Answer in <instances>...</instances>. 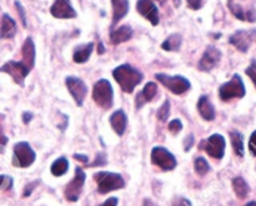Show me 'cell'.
<instances>
[{
	"instance_id": "obj_32",
	"label": "cell",
	"mask_w": 256,
	"mask_h": 206,
	"mask_svg": "<svg viewBox=\"0 0 256 206\" xmlns=\"http://www.w3.org/2000/svg\"><path fill=\"white\" fill-rule=\"evenodd\" d=\"M12 186V179L8 175H0V189L10 190Z\"/></svg>"
},
{
	"instance_id": "obj_45",
	"label": "cell",
	"mask_w": 256,
	"mask_h": 206,
	"mask_svg": "<svg viewBox=\"0 0 256 206\" xmlns=\"http://www.w3.org/2000/svg\"><path fill=\"white\" fill-rule=\"evenodd\" d=\"M104 52H105L104 46H102V42H99V50H98V52H99V54H104Z\"/></svg>"
},
{
	"instance_id": "obj_42",
	"label": "cell",
	"mask_w": 256,
	"mask_h": 206,
	"mask_svg": "<svg viewBox=\"0 0 256 206\" xmlns=\"http://www.w3.org/2000/svg\"><path fill=\"white\" fill-rule=\"evenodd\" d=\"M6 142H8L6 136H5V135H4L2 126H0V148H4L5 145H6Z\"/></svg>"
},
{
	"instance_id": "obj_35",
	"label": "cell",
	"mask_w": 256,
	"mask_h": 206,
	"mask_svg": "<svg viewBox=\"0 0 256 206\" xmlns=\"http://www.w3.org/2000/svg\"><path fill=\"white\" fill-rule=\"evenodd\" d=\"M188 6L192 10H199L202 9V5H204L205 0H186Z\"/></svg>"
},
{
	"instance_id": "obj_16",
	"label": "cell",
	"mask_w": 256,
	"mask_h": 206,
	"mask_svg": "<svg viewBox=\"0 0 256 206\" xmlns=\"http://www.w3.org/2000/svg\"><path fill=\"white\" fill-rule=\"evenodd\" d=\"M50 12L58 19H74L78 16L76 12L70 4V0H55L50 8Z\"/></svg>"
},
{
	"instance_id": "obj_36",
	"label": "cell",
	"mask_w": 256,
	"mask_h": 206,
	"mask_svg": "<svg viewBox=\"0 0 256 206\" xmlns=\"http://www.w3.org/2000/svg\"><path fill=\"white\" fill-rule=\"evenodd\" d=\"M249 150L254 156H256V130L252 134L249 140Z\"/></svg>"
},
{
	"instance_id": "obj_34",
	"label": "cell",
	"mask_w": 256,
	"mask_h": 206,
	"mask_svg": "<svg viewBox=\"0 0 256 206\" xmlns=\"http://www.w3.org/2000/svg\"><path fill=\"white\" fill-rule=\"evenodd\" d=\"M106 156H105L104 152H99L95 158V162L90 165V168H94V166H102V165L106 164Z\"/></svg>"
},
{
	"instance_id": "obj_26",
	"label": "cell",
	"mask_w": 256,
	"mask_h": 206,
	"mask_svg": "<svg viewBox=\"0 0 256 206\" xmlns=\"http://www.w3.org/2000/svg\"><path fill=\"white\" fill-rule=\"evenodd\" d=\"M232 188H234L235 194H236L239 199H245L250 192L249 185L242 176H238L232 180Z\"/></svg>"
},
{
	"instance_id": "obj_48",
	"label": "cell",
	"mask_w": 256,
	"mask_h": 206,
	"mask_svg": "<svg viewBox=\"0 0 256 206\" xmlns=\"http://www.w3.org/2000/svg\"><path fill=\"white\" fill-rule=\"evenodd\" d=\"M156 2H159L160 4H162V5H165V2H168V0H156Z\"/></svg>"
},
{
	"instance_id": "obj_43",
	"label": "cell",
	"mask_w": 256,
	"mask_h": 206,
	"mask_svg": "<svg viewBox=\"0 0 256 206\" xmlns=\"http://www.w3.org/2000/svg\"><path fill=\"white\" fill-rule=\"evenodd\" d=\"M74 159L75 160H79V162H89V158H88L86 155H82V154H75L74 155Z\"/></svg>"
},
{
	"instance_id": "obj_8",
	"label": "cell",
	"mask_w": 256,
	"mask_h": 206,
	"mask_svg": "<svg viewBox=\"0 0 256 206\" xmlns=\"http://www.w3.org/2000/svg\"><path fill=\"white\" fill-rule=\"evenodd\" d=\"M152 162L165 172L174 170L178 165L176 158L162 146H155L152 150Z\"/></svg>"
},
{
	"instance_id": "obj_15",
	"label": "cell",
	"mask_w": 256,
	"mask_h": 206,
	"mask_svg": "<svg viewBox=\"0 0 256 206\" xmlns=\"http://www.w3.org/2000/svg\"><path fill=\"white\" fill-rule=\"evenodd\" d=\"M136 10L142 16L152 22V26H156L159 24V10L152 0H138Z\"/></svg>"
},
{
	"instance_id": "obj_9",
	"label": "cell",
	"mask_w": 256,
	"mask_h": 206,
	"mask_svg": "<svg viewBox=\"0 0 256 206\" xmlns=\"http://www.w3.org/2000/svg\"><path fill=\"white\" fill-rule=\"evenodd\" d=\"M85 179H86V175H85V172H82V168H76V169H75L74 179H72V182L66 185V188H65L64 195H65V199H66L68 202H78V199H79L80 194H82V186H84L85 184Z\"/></svg>"
},
{
	"instance_id": "obj_2",
	"label": "cell",
	"mask_w": 256,
	"mask_h": 206,
	"mask_svg": "<svg viewBox=\"0 0 256 206\" xmlns=\"http://www.w3.org/2000/svg\"><path fill=\"white\" fill-rule=\"evenodd\" d=\"M94 180L98 184V192L100 194H108L114 190H120L125 188V180L120 174L109 172H100L94 175Z\"/></svg>"
},
{
	"instance_id": "obj_39",
	"label": "cell",
	"mask_w": 256,
	"mask_h": 206,
	"mask_svg": "<svg viewBox=\"0 0 256 206\" xmlns=\"http://www.w3.org/2000/svg\"><path fill=\"white\" fill-rule=\"evenodd\" d=\"M172 206H192V202H190L189 200L184 199V198H179V199L175 200Z\"/></svg>"
},
{
	"instance_id": "obj_31",
	"label": "cell",
	"mask_w": 256,
	"mask_h": 206,
	"mask_svg": "<svg viewBox=\"0 0 256 206\" xmlns=\"http://www.w3.org/2000/svg\"><path fill=\"white\" fill-rule=\"evenodd\" d=\"M168 129H169V132H172V135H176L178 132H180L182 130V122H180L179 119L172 120V122H169V125H168Z\"/></svg>"
},
{
	"instance_id": "obj_13",
	"label": "cell",
	"mask_w": 256,
	"mask_h": 206,
	"mask_svg": "<svg viewBox=\"0 0 256 206\" xmlns=\"http://www.w3.org/2000/svg\"><path fill=\"white\" fill-rule=\"evenodd\" d=\"M222 52L218 49L214 45H209V46L205 49L204 54H202V59H200L198 68L202 72H212L215 66L220 62L222 60Z\"/></svg>"
},
{
	"instance_id": "obj_41",
	"label": "cell",
	"mask_w": 256,
	"mask_h": 206,
	"mask_svg": "<svg viewBox=\"0 0 256 206\" xmlns=\"http://www.w3.org/2000/svg\"><path fill=\"white\" fill-rule=\"evenodd\" d=\"M118 199L116 198H110V199H108L106 202H102V205H99V206H118Z\"/></svg>"
},
{
	"instance_id": "obj_27",
	"label": "cell",
	"mask_w": 256,
	"mask_h": 206,
	"mask_svg": "<svg viewBox=\"0 0 256 206\" xmlns=\"http://www.w3.org/2000/svg\"><path fill=\"white\" fill-rule=\"evenodd\" d=\"M230 140H232V145L235 154L240 158L244 156V139H242V135L236 130H232V132H230Z\"/></svg>"
},
{
	"instance_id": "obj_3",
	"label": "cell",
	"mask_w": 256,
	"mask_h": 206,
	"mask_svg": "<svg viewBox=\"0 0 256 206\" xmlns=\"http://www.w3.org/2000/svg\"><path fill=\"white\" fill-rule=\"evenodd\" d=\"M92 99L98 106L108 110L112 106L114 102V90L112 84L106 79H102L95 82L92 89Z\"/></svg>"
},
{
	"instance_id": "obj_17",
	"label": "cell",
	"mask_w": 256,
	"mask_h": 206,
	"mask_svg": "<svg viewBox=\"0 0 256 206\" xmlns=\"http://www.w3.org/2000/svg\"><path fill=\"white\" fill-rule=\"evenodd\" d=\"M158 94V85L155 82H148L144 86V89L138 94L136 99H135V105H136V109H140L144 104L154 100V98Z\"/></svg>"
},
{
	"instance_id": "obj_4",
	"label": "cell",
	"mask_w": 256,
	"mask_h": 206,
	"mask_svg": "<svg viewBox=\"0 0 256 206\" xmlns=\"http://www.w3.org/2000/svg\"><path fill=\"white\" fill-rule=\"evenodd\" d=\"M246 94L245 85L240 75L235 74L230 82H225L220 86L219 96L222 102H230L232 99H242Z\"/></svg>"
},
{
	"instance_id": "obj_7",
	"label": "cell",
	"mask_w": 256,
	"mask_h": 206,
	"mask_svg": "<svg viewBox=\"0 0 256 206\" xmlns=\"http://www.w3.org/2000/svg\"><path fill=\"white\" fill-rule=\"evenodd\" d=\"M225 146H226V142H225L224 136L220 134H214L209 139L202 140L199 148L204 150L209 156L220 160L225 155Z\"/></svg>"
},
{
	"instance_id": "obj_24",
	"label": "cell",
	"mask_w": 256,
	"mask_h": 206,
	"mask_svg": "<svg viewBox=\"0 0 256 206\" xmlns=\"http://www.w3.org/2000/svg\"><path fill=\"white\" fill-rule=\"evenodd\" d=\"M92 50H94V42H88V44L79 45V46L74 50L72 59H74V62H78V64H82V62L89 60Z\"/></svg>"
},
{
	"instance_id": "obj_21",
	"label": "cell",
	"mask_w": 256,
	"mask_h": 206,
	"mask_svg": "<svg viewBox=\"0 0 256 206\" xmlns=\"http://www.w3.org/2000/svg\"><path fill=\"white\" fill-rule=\"evenodd\" d=\"M110 125L119 136H122L128 126V116L124 110H118L110 116Z\"/></svg>"
},
{
	"instance_id": "obj_33",
	"label": "cell",
	"mask_w": 256,
	"mask_h": 206,
	"mask_svg": "<svg viewBox=\"0 0 256 206\" xmlns=\"http://www.w3.org/2000/svg\"><path fill=\"white\" fill-rule=\"evenodd\" d=\"M245 72H246L248 76L252 80V82H254L256 86V60H252L250 66L245 70Z\"/></svg>"
},
{
	"instance_id": "obj_38",
	"label": "cell",
	"mask_w": 256,
	"mask_h": 206,
	"mask_svg": "<svg viewBox=\"0 0 256 206\" xmlns=\"http://www.w3.org/2000/svg\"><path fill=\"white\" fill-rule=\"evenodd\" d=\"M38 184H39V182H32V184L26 185V188H25L24 192H22V198L30 196V195H32V190H34L35 188H36Z\"/></svg>"
},
{
	"instance_id": "obj_10",
	"label": "cell",
	"mask_w": 256,
	"mask_h": 206,
	"mask_svg": "<svg viewBox=\"0 0 256 206\" xmlns=\"http://www.w3.org/2000/svg\"><path fill=\"white\" fill-rule=\"evenodd\" d=\"M0 72H6L8 75L12 78L16 84H19L20 86H24V80L25 78L29 75L30 69L24 64L22 62H14V60H10V62H5L2 68H0Z\"/></svg>"
},
{
	"instance_id": "obj_47",
	"label": "cell",
	"mask_w": 256,
	"mask_h": 206,
	"mask_svg": "<svg viewBox=\"0 0 256 206\" xmlns=\"http://www.w3.org/2000/svg\"><path fill=\"white\" fill-rule=\"evenodd\" d=\"M245 206H256V202H249V204H246Z\"/></svg>"
},
{
	"instance_id": "obj_37",
	"label": "cell",
	"mask_w": 256,
	"mask_h": 206,
	"mask_svg": "<svg viewBox=\"0 0 256 206\" xmlns=\"http://www.w3.org/2000/svg\"><path fill=\"white\" fill-rule=\"evenodd\" d=\"M15 6H16V9H18V12H19V15H20V19H22V25H24V26H26V19H25V12H24V8H22V5L20 4L19 2H15Z\"/></svg>"
},
{
	"instance_id": "obj_22",
	"label": "cell",
	"mask_w": 256,
	"mask_h": 206,
	"mask_svg": "<svg viewBox=\"0 0 256 206\" xmlns=\"http://www.w3.org/2000/svg\"><path fill=\"white\" fill-rule=\"evenodd\" d=\"M22 62L32 70L35 65V44L30 36L26 38L24 44H22Z\"/></svg>"
},
{
	"instance_id": "obj_20",
	"label": "cell",
	"mask_w": 256,
	"mask_h": 206,
	"mask_svg": "<svg viewBox=\"0 0 256 206\" xmlns=\"http://www.w3.org/2000/svg\"><path fill=\"white\" fill-rule=\"evenodd\" d=\"M112 29L114 25H116L122 18L126 16L129 12V0H112Z\"/></svg>"
},
{
	"instance_id": "obj_29",
	"label": "cell",
	"mask_w": 256,
	"mask_h": 206,
	"mask_svg": "<svg viewBox=\"0 0 256 206\" xmlns=\"http://www.w3.org/2000/svg\"><path fill=\"white\" fill-rule=\"evenodd\" d=\"M194 166L195 172H196V174H199L200 176H204V175H206L208 172H210L209 162H208L204 158H196L194 162Z\"/></svg>"
},
{
	"instance_id": "obj_30",
	"label": "cell",
	"mask_w": 256,
	"mask_h": 206,
	"mask_svg": "<svg viewBox=\"0 0 256 206\" xmlns=\"http://www.w3.org/2000/svg\"><path fill=\"white\" fill-rule=\"evenodd\" d=\"M170 114V102L169 100H165L164 104L160 106V109L158 110V119L160 120V122H166L168 120V116H169Z\"/></svg>"
},
{
	"instance_id": "obj_6",
	"label": "cell",
	"mask_w": 256,
	"mask_h": 206,
	"mask_svg": "<svg viewBox=\"0 0 256 206\" xmlns=\"http://www.w3.org/2000/svg\"><path fill=\"white\" fill-rule=\"evenodd\" d=\"M36 154L26 142H20L14 146L12 164L16 168H28L34 164Z\"/></svg>"
},
{
	"instance_id": "obj_46",
	"label": "cell",
	"mask_w": 256,
	"mask_h": 206,
	"mask_svg": "<svg viewBox=\"0 0 256 206\" xmlns=\"http://www.w3.org/2000/svg\"><path fill=\"white\" fill-rule=\"evenodd\" d=\"M144 206H154V205H152V202H150V200H145Z\"/></svg>"
},
{
	"instance_id": "obj_11",
	"label": "cell",
	"mask_w": 256,
	"mask_h": 206,
	"mask_svg": "<svg viewBox=\"0 0 256 206\" xmlns=\"http://www.w3.org/2000/svg\"><path fill=\"white\" fill-rule=\"evenodd\" d=\"M254 40H256V29L238 30L229 38L230 44L234 45L242 52H246Z\"/></svg>"
},
{
	"instance_id": "obj_28",
	"label": "cell",
	"mask_w": 256,
	"mask_h": 206,
	"mask_svg": "<svg viewBox=\"0 0 256 206\" xmlns=\"http://www.w3.org/2000/svg\"><path fill=\"white\" fill-rule=\"evenodd\" d=\"M68 169H69L68 159H65V158H59V159L55 160V162H52L50 172H52V174L55 175V176H62V175L66 174Z\"/></svg>"
},
{
	"instance_id": "obj_40",
	"label": "cell",
	"mask_w": 256,
	"mask_h": 206,
	"mask_svg": "<svg viewBox=\"0 0 256 206\" xmlns=\"http://www.w3.org/2000/svg\"><path fill=\"white\" fill-rule=\"evenodd\" d=\"M192 144H194V136H192V135H189V136L185 139V152H189V150L192 149Z\"/></svg>"
},
{
	"instance_id": "obj_25",
	"label": "cell",
	"mask_w": 256,
	"mask_h": 206,
	"mask_svg": "<svg viewBox=\"0 0 256 206\" xmlns=\"http://www.w3.org/2000/svg\"><path fill=\"white\" fill-rule=\"evenodd\" d=\"M182 38L180 34H172L166 38L164 42L162 44V48L166 52H179L182 46Z\"/></svg>"
},
{
	"instance_id": "obj_12",
	"label": "cell",
	"mask_w": 256,
	"mask_h": 206,
	"mask_svg": "<svg viewBox=\"0 0 256 206\" xmlns=\"http://www.w3.org/2000/svg\"><path fill=\"white\" fill-rule=\"evenodd\" d=\"M65 84H66L68 90H69V92L72 94V96L74 98L78 106H82L85 98H86L88 95L86 84H85L82 79L75 76H68L66 79H65Z\"/></svg>"
},
{
	"instance_id": "obj_44",
	"label": "cell",
	"mask_w": 256,
	"mask_h": 206,
	"mask_svg": "<svg viewBox=\"0 0 256 206\" xmlns=\"http://www.w3.org/2000/svg\"><path fill=\"white\" fill-rule=\"evenodd\" d=\"M32 119V112H22V122H24V124L30 122V120Z\"/></svg>"
},
{
	"instance_id": "obj_14",
	"label": "cell",
	"mask_w": 256,
	"mask_h": 206,
	"mask_svg": "<svg viewBox=\"0 0 256 206\" xmlns=\"http://www.w3.org/2000/svg\"><path fill=\"white\" fill-rule=\"evenodd\" d=\"M228 6H229L232 14L239 20H242V22H256V10L254 5L242 6V4L236 2L235 0H228Z\"/></svg>"
},
{
	"instance_id": "obj_18",
	"label": "cell",
	"mask_w": 256,
	"mask_h": 206,
	"mask_svg": "<svg viewBox=\"0 0 256 206\" xmlns=\"http://www.w3.org/2000/svg\"><path fill=\"white\" fill-rule=\"evenodd\" d=\"M16 34V22L10 15L4 14L0 19V38L12 39Z\"/></svg>"
},
{
	"instance_id": "obj_5",
	"label": "cell",
	"mask_w": 256,
	"mask_h": 206,
	"mask_svg": "<svg viewBox=\"0 0 256 206\" xmlns=\"http://www.w3.org/2000/svg\"><path fill=\"white\" fill-rule=\"evenodd\" d=\"M156 80L162 82L166 89H169L172 94L175 95H182L190 90L192 84L186 78L182 76V75H175V76H170L166 74H156L155 75Z\"/></svg>"
},
{
	"instance_id": "obj_1",
	"label": "cell",
	"mask_w": 256,
	"mask_h": 206,
	"mask_svg": "<svg viewBox=\"0 0 256 206\" xmlns=\"http://www.w3.org/2000/svg\"><path fill=\"white\" fill-rule=\"evenodd\" d=\"M112 76L122 89V92L132 94L135 88L142 82V74L132 65L124 64L112 70Z\"/></svg>"
},
{
	"instance_id": "obj_23",
	"label": "cell",
	"mask_w": 256,
	"mask_h": 206,
	"mask_svg": "<svg viewBox=\"0 0 256 206\" xmlns=\"http://www.w3.org/2000/svg\"><path fill=\"white\" fill-rule=\"evenodd\" d=\"M198 110H199L200 115L204 120H208V122H212L215 119V108L214 105L212 104V102L209 100V98L202 95V98L198 102Z\"/></svg>"
},
{
	"instance_id": "obj_19",
	"label": "cell",
	"mask_w": 256,
	"mask_h": 206,
	"mask_svg": "<svg viewBox=\"0 0 256 206\" xmlns=\"http://www.w3.org/2000/svg\"><path fill=\"white\" fill-rule=\"evenodd\" d=\"M132 26L130 25H122V26L116 28V29H112V32H110V42H112V45H119L122 42H125L132 39Z\"/></svg>"
}]
</instances>
